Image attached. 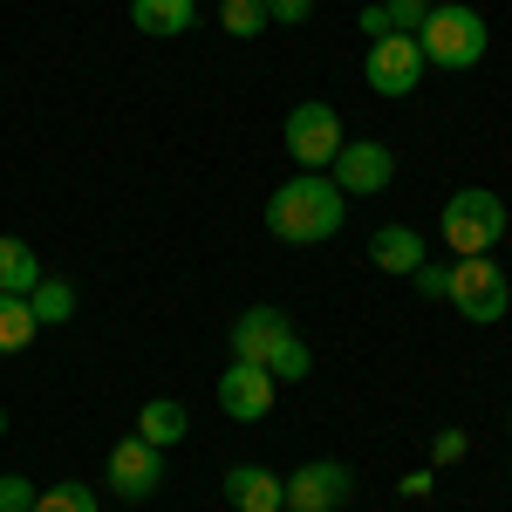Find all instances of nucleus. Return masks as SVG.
<instances>
[{
	"label": "nucleus",
	"instance_id": "1",
	"mask_svg": "<svg viewBox=\"0 0 512 512\" xmlns=\"http://www.w3.org/2000/svg\"><path fill=\"white\" fill-rule=\"evenodd\" d=\"M342 219H349V205H342L328 171H301L267 198V233L287 239V246H321V239L342 233Z\"/></svg>",
	"mask_w": 512,
	"mask_h": 512
},
{
	"label": "nucleus",
	"instance_id": "2",
	"mask_svg": "<svg viewBox=\"0 0 512 512\" xmlns=\"http://www.w3.org/2000/svg\"><path fill=\"white\" fill-rule=\"evenodd\" d=\"M485 41H492L485 14L478 7H458V0H444V7L431 0V14L417 28V48H424V62H437V69H478L485 62Z\"/></svg>",
	"mask_w": 512,
	"mask_h": 512
},
{
	"label": "nucleus",
	"instance_id": "3",
	"mask_svg": "<svg viewBox=\"0 0 512 512\" xmlns=\"http://www.w3.org/2000/svg\"><path fill=\"white\" fill-rule=\"evenodd\" d=\"M444 246L458 253V260H472V253H492L499 239H506V205L485 192V185H465V192L444 198Z\"/></svg>",
	"mask_w": 512,
	"mask_h": 512
},
{
	"label": "nucleus",
	"instance_id": "4",
	"mask_svg": "<svg viewBox=\"0 0 512 512\" xmlns=\"http://www.w3.org/2000/svg\"><path fill=\"white\" fill-rule=\"evenodd\" d=\"M444 301H451V308H458L465 321L492 328V321L512 308V287H506V274H499L485 253H472V260H458V267H451V287H444Z\"/></svg>",
	"mask_w": 512,
	"mask_h": 512
},
{
	"label": "nucleus",
	"instance_id": "5",
	"mask_svg": "<svg viewBox=\"0 0 512 512\" xmlns=\"http://www.w3.org/2000/svg\"><path fill=\"white\" fill-rule=\"evenodd\" d=\"M342 144H349V137H342V117H335L328 103H294V110H287V151L301 158V171H328Z\"/></svg>",
	"mask_w": 512,
	"mask_h": 512
},
{
	"label": "nucleus",
	"instance_id": "6",
	"mask_svg": "<svg viewBox=\"0 0 512 512\" xmlns=\"http://www.w3.org/2000/svg\"><path fill=\"white\" fill-rule=\"evenodd\" d=\"M362 76H369L376 96H410L417 76H424V48H417V35H376V41H369Z\"/></svg>",
	"mask_w": 512,
	"mask_h": 512
},
{
	"label": "nucleus",
	"instance_id": "7",
	"mask_svg": "<svg viewBox=\"0 0 512 512\" xmlns=\"http://www.w3.org/2000/svg\"><path fill=\"white\" fill-rule=\"evenodd\" d=\"M164 478V451L144 444V437H117L110 444V492L117 499H151Z\"/></svg>",
	"mask_w": 512,
	"mask_h": 512
},
{
	"label": "nucleus",
	"instance_id": "8",
	"mask_svg": "<svg viewBox=\"0 0 512 512\" xmlns=\"http://www.w3.org/2000/svg\"><path fill=\"white\" fill-rule=\"evenodd\" d=\"M349 492H355V478L335 458H315V465H301L287 478V506L294 512H335V506H349Z\"/></svg>",
	"mask_w": 512,
	"mask_h": 512
},
{
	"label": "nucleus",
	"instance_id": "9",
	"mask_svg": "<svg viewBox=\"0 0 512 512\" xmlns=\"http://www.w3.org/2000/svg\"><path fill=\"white\" fill-rule=\"evenodd\" d=\"M328 171H335V192L342 198H369V192H383V185L396 178V158L383 151V144H342Z\"/></svg>",
	"mask_w": 512,
	"mask_h": 512
},
{
	"label": "nucleus",
	"instance_id": "10",
	"mask_svg": "<svg viewBox=\"0 0 512 512\" xmlns=\"http://www.w3.org/2000/svg\"><path fill=\"white\" fill-rule=\"evenodd\" d=\"M219 410L239 417V424H260V417L274 410V376L253 369V362H233V369L219 376Z\"/></svg>",
	"mask_w": 512,
	"mask_h": 512
},
{
	"label": "nucleus",
	"instance_id": "11",
	"mask_svg": "<svg viewBox=\"0 0 512 512\" xmlns=\"http://www.w3.org/2000/svg\"><path fill=\"white\" fill-rule=\"evenodd\" d=\"M294 335V321L280 315V308H246V315L233 321V362H253V369H267L274 362V349Z\"/></svg>",
	"mask_w": 512,
	"mask_h": 512
},
{
	"label": "nucleus",
	"instance_id": "12",
	"mask_svg": "<svg viewBox=\"0 0 512 512\" xmlns=\"http://www.w3.org/2000/svg\"><path fill=\"white\" fill-rule=\"evenodd\" d=\"M226 499H233V512H280L287 506V478H274L267 465H233Z\"/></svg>",
	"mask_w": 512,
	"mask_h": 512
},
{
	"label": "nucleus",
	"instance_id": "13",
	"mask_svg": "<svg viewBox=\"0 0 512 512\" xmlns=\"http://www.w3.org/2000/svg\"><path fill=\"white\" fill-rule=\"evenodd\" d=\"M369 260H376L383 274H417V267H424V239L410 233V226H383V233L369 239Z\"/></svg>",
	"mask_w": 512,
	"mask_h": 512
},
{
	"label": "nucleus",
	"instance_id": "14",
	"mask_svg": "<svg viewBox=\"0 0 512 512\" xmlns=\"http://www.w3.org/2000/svg\"><path fill=\"white\" fill-rule=\"evenodd\" d=\"M192 14H198V0H130V21L144 28V35H185L192 28Z\"/></svg>",
	"mask_w": 512,
	"mask_h": 512
},
{
	"label": "nucleus",
	"instance_id": "15",
	"mask_svg": "<svg viewBox=\"0 0 512 512\" xmlns=\"http://www.w3.org/2000/svg\"><path fill=\"white\" fill-rule=\"evenodd\" d=\"M41 260L28 239H0V294H35Z\"/></svg>",
	"mask_w": 512,
	"mask_h": 512
},
{
	"label": "nucleus",
	"instance_id": "16",
	"mask_svg": "<svg viewBox=\"0 0 512 512\" xmlns=\"http://www.w3.org/2000/svg\"><path fill=\"white\" fill-rule=\"evenodd\" d=\"M185 431H192V424H185V403H164V396H158V403L137 410V437L158 444V451H164V444H178Z\"/></svg>",
	"mask_w": 512,
	"mask_h": 512
},
{
	"label": "nucleus",
	"instance_id": "17",
	"mask_svg": "<svg viewBox=\"0 0 512 512\" xmlns=\"http://www.w3.org/2000/svg\"><path fill=\"white\" fill-rule=\"evenodd\" d=\"M35 308H28V294H0V355H21L35 342Z\"/></svg>",
	"mask_w": 512,
	"mask_h": 512
},
{
	"label": "nucleus",
	"instance_id": "18",
	"mask_svg": "<svg viewBox=\"0 0 512 512\" xmlns=\"http://www.w3.org/2000/svg\"><path fill=\"white\" fill-rule=\"evenodd\" d=\"M28 308H35L41 328H48V321H69V315H76V287H69V280H55V274H41L35 294H28Z\"/></svg>",
	"mask_w": 512,
	"mask_h": 512
},
{
	"label": "nucleus",
	"instance_id": "19",
	"mask_svg": "<svg viewBox=\"0 0 512 512\" xmlns=\"http://www.w3.org/2000/svg\"><path fill=\"white\" fill-rule=\"evenodd\" d=\"M219 28L239 35V41L267 35V0H219Z\"/></svg>",
	"mask_w": 512,
	"mask_h": 512
},
{
	"label": "nucleus",
	"instance_id": "20",
	"mask_svg": "<svg viewBox=\"0 0 512 512\" xmlns=\"http://www.w3.org/2000/svg\"><path fill=\"white\" fill-rule=\"evenodd\" d=\"M308 369H315V355H308V342H301V335H287V342L274 349V362H267V376H274V383H301Z\"/></svg>",
	"mask_w": 512,
	"mask_h": 512
},
{
	"label": "nucleus",
	"instance_id": "21",
	"mask_svg": "<svg viewBox=\"0 0 512 512\" xmlns=\"http://www.w3.org/2000/svg\"><path fill=\"white\" fill-rule=\"evenodd\" d=\"M35 512H96V492L89 485H55V492H41Z\"/></svg>",
	"mask_w": 512,
	"mask_h": 512
},
{
	"label": "nucleus",
	"instance_id": "22",
	"mask_svg": "<svg viewBox=\"0 0 512 512\" xmlns=\"http://www.w3.org/2000/svg\"><path fill=\"white\" fill-rule=\"evenodd\" d=\"M424 14H431V0H390V7H383L390 35H417V28H424Z\"/></svg>",
	"mask_w": 512,
	"mask_h": 512
},
{
	"label": "nucleus",
	"instance_id": "23",
	"mask_svg": "<svg viewBox=\"0 0 512 512\" xmlns=\"http://www.w3.org/2000/svg\"><path fill=\"white\" fill-rule=\"evenodd\" d=\"M35 485H28V478H0V512H35Z\"/></svg>",
	"mask_w": 512,
	"mask_h": 512
},
{
	"label": "nucleus",
	"instance_id": "24",
	"mask_svg": "<svg viewBox=\"0 0 512 512\" xmlns=\"http://www.w3.org/2000/svg\"><path fill=\"white\" fill-rule=\"evenodd\" d=\"M315 14V0H267V21H280V28H301Z\"/></svg>",
	"mask_w": 512,
	"mask_h": 512
},
{
	"label": "nucleus",
	"instance_id": "25",
	"mask_svg": "<svg viewBox=\"0 0 512 512\" xmlns=\"http://www.w3.org/2000/svg\"><path fill=\"white\" fill-rule=\"evenodd\" d=\"M417 294H424V301H437V294H444V287H451V267H417Z\"/></svg>",
	"mask_w": 512,
	"mask_h": 512
},
{
	"label": "nucleus",
	"instance_id": "26",
	"mask_svg": "<svg viewBox=\"0 0 512 512\" xmlns=\"http://www.w3.org/2000/svg\"><path fill=\"white\" fill-rule=\"evenodd\" d=\"M465 451H472V437H465V431H437V465H458Z\"/></svg>",
	"mask_w": 512,
	"mask_h": 512
},
{
	"label": "nucleus",
	"instance_id": "27",
	"mask_svg": "<svg viewBox=\"0 0 512 512\" xmlns=\"http://www.w3.org/2000/svg\"><path fill=\"white\" fill-rule=\"evenodd\" d=\"M0 431H7V410H0Z\"/></svg>",
	"mask_w": 512,
	"mask_h": 512
},
{
	"label": "nucleus",
	"instance_id": "28",
	"mask_svg": "<svg viewBox=\"0 0 512 512\" xmlns=\"http://www.w3.org/2000/svg\"><path fill=\"white\" fill-rule=\"evenodd\" d=\"M280 512H294V506H280Z\"/></svg>",
	"mask_w": 512,
	"mask_h": 512
},
{
	"label": "nucleus",
	"instance_id": "29",
	"mask_svg": "<svg viewBox=\"0 0 512 512\" xmlns=\"http://www.w3.org/2000/svg\"><path fill=\"white\" fill-rule=\"evenodd\" d=\"M506 431H512V417H506Z\"/></svg>",
	"mask_w": 512,
	"mask_h": 512
}]
</instances>
